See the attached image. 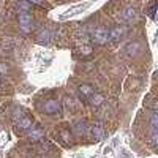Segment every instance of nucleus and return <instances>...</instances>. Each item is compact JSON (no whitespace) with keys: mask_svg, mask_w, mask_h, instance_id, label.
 Returning a JSON list of instances; mask_svg holds the SVG:
<instances>
[{"mask_svg":"<svg viewBox=\"0 0 158 158\" xmlns=\"http://www.w3.org/2000/svg\"><path fill=\"white\" fill-rule=\"evenodd\" d=\"M18 22H19L21 30H22L24 33H29V32H32V29H33L35 19H33V16L30 15L29 11H19Z\"/></svg>","mask_w":158,"mask_h":158,"instance_id":"f257e3e1","label":"nucleus"},{"mask_svg":"<svg viewBox=\"0 0 158 158\" xmlns=\"http://www.w3.org/2000/svg\"><path fill=\"white\" fill-rule=\"evenodd\" d=\"M92 40L97 44H106L109 41V30L106 27H103V25H100V27L95 29L94 35H92Z\"/></svg>","mask_w":158,"mask_h":158,"instance_id":"f03ea898","label":"nucleus"},{"mask_svg":"<svg viewBox=\"0 0 158 158\" xmlns=\"http://www.w3.org/2000/svg\"><path fill=\"white\" fill-rule=\"evenodd\" d=\"M32 127H33V118H32L30 115L21 117L19 120H18V123H16V128H18L19 131H27V130H30Z\"/></svg>","mask_w":158,"mask_h":158,"instance_id":"7ed1b4c3","label":"nucleus"},{"mask_svg":"<svg viewBox=\"0 0 158 158\" xmlns=\"http://www.w3.org/2000/svg\"><path fill=\"white\" fill-rule=\"evenodd\" d=\"M43 111L46 114H57L60 111V104H59L57 100H48L43 106Z\"/></svg>","mask_w":158,"mask_h":158,"instance_id":"20e7f679","label":"nucleus"},{"mask_svg":"<svg viewBox=\"0 0 158 158\" xmlns=\"http://www.w3.org/2000/svg\"><path fill=\"white\" fill-rule=\"evenodd\" d=\"M123 35H125V29L122 25H115L114 29L109 30V41H118Z\"/></svg>","mask_w":158,"mask_h":158,"instance_id":"39448f33","label":"nucleus"},{"mask_svg":"<svg viewBox=\"0 0 158 158\" xmlns=\"http://www.w3.org/2000/svg\"><path fill=\"white\" fill-rule=\"evenodd\" d=\"M90 135H92V138H94V139L100 141L104 136V128L100 123H94V125L90 127Z\"/></svg>","mask_w":158,"mask_h":158,"instance_id":"423d86ee","label":"nucleus"},{"mask_svg":"<svg viewBox=\"0 0 158 158\" xmlns=\"http://www.w3.org/2000/svg\"><path fill=\"white\" fill-rule=\"evenodd\" d=\"M43 136H44V130L40 127H35V128H30L27 138L30 141H40V139H43Z\"/></svg>","mask_w":158,"mask_h":158,"instance_id":"0eeeda50","label":"nucleus"},{"mask_svg":"<svg viewBox=\"0 0 158 158\" xmlns=\"http://www.w3.org/2000/svg\"><path fill=\"white\" fill-rule=\"evenodd\" d=\"M94 94H95V90L90 84H81L79 85V95H81L82 98H90Z\"/></svg>","mask_w":158,"mask_h":158,"instance_id":"6e6552de","label":"nucleus"},{"mask_svg":"<svg viewBox=\"0 0 158 158\" xmlns=\"http://www.w3.org/2000/svg\"><path fill=\"white\" fill-rule=\"evenodd\" d=\"M123 19L127 21V22H135V21H138V10L136 8H127L125 10V13H123Z\"/></svg>","mask_w":158,"mask_h":158,"instance_id":"1a4fd4ad","label":"nucleus"},{"mask_svg":"<svg viewBox=\"0 0 158 158\" xmlns=\"http://www.w3.org/2000/svg\"><path fill=\"white\" fill-rule=\"evenodd\" d=\"M125 51H127V54H128V56H138L139 52L142 51V46H141L138 41H135V43H130V44H127Z\"/></svg>","mask_w":158,"mask_h":158,"instance_id":"9d476101","label":"nucleus"},{"mask_svg":"<svg viewBox=\"0 0 158 158\" xmlns=\"http://www.w3.org/2000/svg\"><path fill=\"white\" fill-rule=\"evenodd\" d=\"M89 100H90V104H92V106H95V108L101 106V104L104 103V97H103L101 94H94Z\"/></svg>","mask_w":158,"mask_h":158,"instance_id":"9b49d317","label":"nucleus"},{"mask_svg":"<svg viewBox=\"0 0 158 158\" xmlns=\"http://www.w3.org/2000/svg\"><path fill=\"white\" fill-rule=\"evenodd\" d=\"M85 130H87V123H85V122H77V123L74 125V133H76L77 136L84 135Z\"/></svg>","mask_w":158,"mask_h":158,"instance_id":"f8f14e48","label":"nucleus"},{"mask_svg":"<svg viewBox=\"0 0 158 158\" xmlns=\"http://www.w3.org/2000/svg\"><path fill=\"white\" fill-rule=\"evenodd\" d=\"M32 2H29V0H19L18 2V10L19 11H29L32 8Z\"/></svg>","mask_w":158,"mask_h":158,"instance_id":"ddd939ff","label":"nucleus"},{"mask_svg":"<svg viewBox=\"0 0 158 158\" xmlns=\"http://www.w3.org/2000/svg\"><path fill=\"white\" fill-rule=\"evenodd\" d=\"M49 38H51V33L48 30H41V32L38 33V41L40 43H48Z\"/></svg>","mask_w":158,"mask_h":158,"instance_id":"4468645a","label":"nucleus"},{"mask_svg":"<svg viewBox=\"0 0 158 158\" xmlns=\"http://www.w3.org/2000/svg\"><path fill=\"white\" fill-rule=\"evenodd\" d=\"M79 52L84 54V56H87V54H90V52H92V46L90 44H82L81 48H79Z\"/></svg>","mask_w":158,"mask_h":158,"instance_id":"2eb2a0df","label":"nucleus"},{"mask_svg":"<svg viewBox=\"0 0 158 158\" xmlns=\"http://www.w3.org/2000/svg\"><path fill=\"white\" fill-rule=\"evenodd\" d=\"M22 112H24L22 109H16V111H15V114H13V118H15V120L18 122L21 117H24V114H22Z\"/></svg>","mask_w":158,"mask_h":158,"instance_id":"dca6fc26","label":"nucleus"},{"mask_svg":"<svg viewBox=\"0 0 158 158\" xmlns=\"http://www.w3.org/2000/svg\"><path fill=\"white\" fill-rule=\"evenodd\" d=\"M150 125H152V130H156V112H153V114H152Z\"/></svg>","mask_w":158,"mask_h":158,"instance_id":"f3484780","label":"nucleus"},{"mask_svg":"<svg viewBox=\"0 0 158 158\" xmlns=\"http://www.w3.org/2000/svg\"><path fill=\"white\" fill-rule=\"evenodd\" d=\"M60 136H62L65 141H70V131H68V130H62V131H60Z\"/></svg>","mask_w":158,"mask_h":158,"instance_id":"a211bd4d","label":"nucleus"},{"mask_svg":"<svg viewBox=\"0 0 158 158\" xmlns=\"http://www.w3.org/2000/svg\"><path fill=\"white\" fill-rule=\"evenodd\" d=\"M8 71V65L6 63H0V74H5Z\"/></svg>","mask_w":158,"mask_h":158,"instance_id":"6ab92c4d","label":"nucleus"},{"mask_svg":"<svg viewBox=\"0 0 158 158\" xmlns=\"http://www.w3.org/2000/svg\"><path fill=\"white\" fill-rule=\"evenodd\" d=\"M29 2H32V3H41L43 0H29Z\"/></svg>","mask_w":158,"mask_h":158,"instance_id":"aec40b11","label":"nucleus"},{"mask_svg":"<svg viewBox=\"0 0 158 158\" xmlns=\"http://www.w3.org/2000/svg\"><path fill=\"white\" fill-rule=\"evenodd\" d=\"M0 87H2V84H0Z\"/></svg>","mask_w":158,"mask_h":158,"instance_id":"412c9836","label":"nucleus"}]
</instances>
